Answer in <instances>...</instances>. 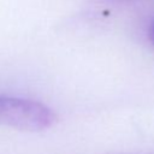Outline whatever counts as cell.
Returning <instances> with one entry per match:
<instances>
[{
	"label": "cell",
	"instance_id": "obj_1",
	"mask_svg": "<svg viewBox=\"0 0 154 154\" xmlns=\"http://www.w3.org/2000/svg\"><path fill=\"white\" fill-rule=\"evenodd\" d=\"M57 122L55 112L37 100L0 95V125L19 131H43Z\"/></svg>",
	"mask_w": 154,
	"mask_h": 154
},
{
	"label": "cell",
	"instance_id": "obj_2",
	"mask_svg": "<svg viewBox=\"0 0 154 154\" xmlns=\"http://www.w3.org/2000/svg\"><path fill=\"white\" fill-rule=\"evenodd\" d=\"M148 36H149V40L152 41V43L154 45V19L150 22L149 24V28H148Z\"/></svg>",
	"mask_w": 154,
	"mask_h": 154
}]
</instances>
